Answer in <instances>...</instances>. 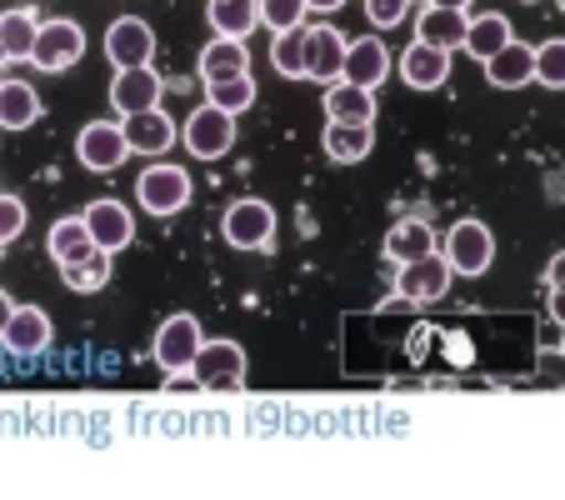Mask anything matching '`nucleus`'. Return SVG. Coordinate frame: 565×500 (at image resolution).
<instances>
[{
  "label": "nucleus",
  "instance_id": "1",
  "mask_svg": "<svg viewBox=\"0 0 565 500\" xmlns=\"http://www.w3.org/2000/svg\"><path fill=\"white\" fill-rule=\"evenodd\" d=\"M446 266L456 270V276H486L495 260V235L486 221H476V215H466V221H456L446 231Z\"/></svg>",
  "mask_w": 565,
  "mask_h": 500
},
{
  "label": "nucleus",
  "instance_id": "2",
  "mask_svg": "<svg viewBox=\"0 0 565 500\" xmlns=\"http://www.w3.org/2000/svg\"><path fill=\"white\" fill-rule=\"evenodd\" d=\"M191 175L181 171V166H171V160H156V166H146L140 171V181H136V201L146 205L150 215H181L185 205H191Z\"/></svg>",
  "mask_w": 565,
  "mask_h": 500
},
{
  "label": "nucleus",
  "instance_id": "3",
  "mask_svg": "<svg viewBox=\"0 0 565 500\" xmlns=\"http://www.w3.org/2000/svg\"><path fill=\"white\" fill-rule=\"evenodd\" d=\"M191 375L201 391L211 395H235L246 385V351L235 341H205L191 361Z\"/></svg>",
  "mask_w": 565,
  "mask_h": 500
},
{
  "label": "nucleus",
  "instance_id": "4",
  "mask_svg": "<svg viewBox=\"0 0 565 500\" xmlns=\"http://www.w3.org/2000/svg\"><path fill=\"white\" fill-rule=\"evenodd\" d=\"M450 280H456V270L446 266L440 251H430V256H416V260H406V266H395V300H406V306L446 300Z\"/></svg>",
  "mask_w": 565,
  "mask_h": 500
},
{
  "label": "nucleus",
  "instance_id": "5",
  "mask_svg": "<svg viewBox=\"0 0 565 500\" xmlns=\"http://www.w3.org/2000/svg\"><path fill=\"white\" fill-rule=\"evenodd\" d=\"M205 345V336H201V320L195 316H171V320H160V330H156V341H150V355H156V365L166 375H181V371H191V361H195V351Z\"/></svg>",
  "mask_w": 565,
  "mask_h": 500
},
{
  "label": "nucleus",
  "instance_id": "6",
  "mask_svg": "<svg viewBox=\"0 0 565 500\" xmlns=\"http://www.w3.org/2000/svg\"><path fill=\"white\" fill-rule=\"evenodd\" d=\"M181 140H185V150H191L195 160H221L225 150L235 146V116L205 100V106L191 110V120L181 126Z\"/></svg>",
  "mask_w": 565,
  "mask_h": 500
},
{
  "label": "nucleus",
  "instance_id": "7",
  "mask_svg": "<svg viewBox=\"0 0 565 500\" xmlns=\"http://www.w3.org/2000/svg\"><path fill=\"white\" fill-rule=\"evenodd\" d=\"M225 231V245L235 251H266L276 241V205L270 201H235L221 221Z\"/></svg>",
  "mask_w": 565,
  "mask_h": 500
},
{
  "label": "nucleus",
  "instance_id": "8",
  "mask_svg": "<svg viewBox=\"0 0 565 500\" xmlns=\"http://www.w3.org/2000/svg\"><path fill=\"white\" fill-rule=\"evenodd\" d=\"M86 55V31L75 21H41V31H35V51H31V61L41 65L45 75H61V71H71L75 61Z\"/></svg>",
  "mask_w": 565,
  "mask_h": 500
},
{
  "label": "nucleus",
  "instance_id": "9",
  "mask_svg": "<svg viewBox=\"0 0 565 500\" xmlns=\"http://www.w3.org/2000/svg\"><path fill=\"white\" fill-rule=\"evenodd\" d=\"M126 130H120V120H90V126H81V136H75V160L86 166V171H116V166H126Z\"/></svg>",
  "mask_w": 565,
  "mask_h": 500
},
{
  "label": "nucleus",
  "instance_id": "10",
  "mask_svg": "<svg viewBox=\"0 0 565 500\" xmlns=\"http://www.w3.org/2000/svg\"><path fill=\"white\" fill-rule=\"evenodd\" d=\"M120 130H126V150L130 156H166V150L181 140V126L160 106L136 110V116H120Z\"/></svg>",
  "mask_w": 565,
  "mask_h": 500
},
{
  "label": "nucleus",
  "instance_id": "11",
  "mask_svg": "<svg viewBox=\"0 0 565 500\" xmlns=\"http://www.w3.org/2000/svg\"><path fill=\"white\" fill-rule=\"evenodd\" d=\"M81 221H86V231H90V245L106 251V256H120V251L136 241V215L120 201H90Z\"/></svg>",
  "mask_w": 565,
  "mask_h": 500
},
{
  "label": "nucleus",
  "instance_id": "12",
  "mask_svg": "<svg viewBox=\"0 0 565 500\" xmlns=\"http://www.w3.org/2000/svg\"><path fill=\"white\" fill-rule=\"evenodd\" d=\"M106 55H110V65H116V71L150 65V55H156V31H150L140 15H120V21L106 31Z\"/></svg>",
  "mask_w": 565,
  "mask_h": 500
},
{
  "label": "nucleus",
  "instance_id": "13",
  "mask_svg": "<svg viewBox=\"0 0 565 500\" xmlns=\"http://www.w3.org/2000/svg\"><path fill=\"white\" fill-rule=\"evenodd\" d=\"M391 75V51H385L381 35H355V41H345V65H341V81H351V86H365L375 91Z\"/></svg>",
  "mask_w": 565,
  "mask_h": 500
},
{
  "label": "nucleus",
  "instance_id": "14",
  "mask_svg": "<svg viewBox=\"0 0 565 500\" xmlns=\"http://www.w3.org/2000/svg\"><path fill=\"white\" fill-rule=\"evenodd\" d=\"M345 35L335 25H306V81H341Z\"/></svg>",
  "mask_w": 565,
  "mask_h": 500
},
{
  "label": "nucleus",
  "instance_id": "15",
  "mask_svg": "<svg viewBox=\"0 0 565 500\" xmlns=\"http://www.w3.org/2000/svg\"><path fill=\"white\" fill-rule=\"evenodd\" d=\"M160 106V75L150 65H130V71H116L110 81V110L116 116H136V110Z\"/></svg>",
  "mask_w": 565,
  "mask_h": 500
},
{
  "label": "nucleus",
  "instance_id": "16",
  "mask_svg": "<svg viewBox=\"0 0 565 500\" xmlns=\"http://www.w3.org/2000/svg\"><path fill=\"white\" fill-rule=\"evenodd\" d=\"M51 316H45L41 306H15L11 310V320H6V330H0V345L6 351H15V355H35V351H45L51 345Z\"/></svg>",
  "mask_w": 565,
  "mask_h": 500
},
{
  "label": "nucleus",
  "instance_id": "17",
  "mask_svg": "<svg viewBox=\"0 0 565 500\" xmlns=\"http://www.w3.org/2000/svg\"><path fill=\"white\" fill-rule=\"evenodd\" d=\"M320 110H326V120H341V126H375V91L351 86V81H331Z\"/></svg>",
  "mask_w": 565,
  "mask_h": 500
},
{
  "label": "nucleus",
  "instance_id": "18",
  "mask_svg": "<svg viewBox=\"0 0 565 500\" xmlns=\"http://www.w3.org/2000/svg\"><path fill=\"white\" fill-rule=\"evenodd\" d=\"M416 41L436 45V51L456 55L460 41H466V11H450V6H426L416 15Z\"/></svg>",
  "mask_w": 565,
  "mask_h": 500
},
{
  "label": "nucleus",
  "instance_id": "19",
  "mask_svg": "<svg viewBox=\"0 0 565 500\" xmlns=\"http://www.w3.org/2000/svg\"><path fill=\"white\" fill-rule=\"evenodd\" d=\"M401 75H406L411 91H440L450 81V55L416 41V45H406V55H401Z\"/></svg>",
  "mask_w": 565,
  "mask_h": 500
},
{
  "label": "nucleus",
  "instance_id": "20",
  "mask_svg": "<svg viewBox=\"0 0 565 500\" xmlns=\"http://www.w3.org/2000/svg\"><path fill=\"white\" fill-rule=\"evenodd\" d=\"M385 260L391 266H406V260H416V256H430L436 251V231H430L420 215H406V221H395L391 231H385Z\"/></svg>",
  "mask_w": 565,
  "mask_h": 500
},
{
  "label": "nucleus",
  "instance_id": "21",
  "mask_svg": "<svg viewBox=\"0 0 565 500\" xmlns=\"http://www.w3.org/2000/svg\"><path fill=\"white\" fill-rule=\"evenodd\" d=\"M201 81L211 86V81H231V75H246L250 71V51L246 41H235V35H215L211 45L201 51Z\"/></svg>",
  "mask_w": 565,
  "mask_h": 500
},
{
  "label": "nucleus",
  "instance_id": "22",
  "mask_svg": "<svg viewBox=\"0 0 565 500\" xmlns=\"http://www.w3.org/2000/svg\"><path fill=\"white\" fill-rule=\"evenodd\" d=\"M505 41H515V25L505 21L501 11H486V15H466V41L460 51H470L476 61H491Z\"/></svg>",
  "mask_w": 565,
  "mask_h": 500
},
{
  "label": "nucleus",
  "instance_id": "23",
  "mask_svg": "<svg viewBox=\"0 0 565 500\" xmlns=\"http://www.w3.org/2000/svg\"><path fill=\"white\" fill-rule=\"evenodd\" d=\"M480 65H486V81H491L495 91H521L525 81H531V45L505 41L491 61H480Z\"/></svg>",
  "mask_w": 565,
  "mask_h": 500
},
{
  "label": "nucleus",
  "instance_id": "24",
  "mask_svg": "<svg viewBox=\"0 0 565 500\" xmlns=\"http://www.w3.org/2000/svg\"><path fill=\"white\" fill-rule=\"evenodd\" d=\"M41 120V96L25 81H0V130H31Z\"/></svg>",
  "mask_w": 565,
  "mask_h": 500
},
{
  "label": "nucleus",
  "instance_id": "25",
  "mask_svg": "<svg viewBox=\"0 0 565 500\" xmlns=\"http://www.w3.org/2000/svg\"><path fill=\"white\" fill-rule=\"evenodd\" d=\"M61 280H65V290H75V296H96V290L110 286V256L90 245L86 256L65 260V266H61Z\"/></svg>",
  "mask_w": 565,
  "mask_h": 500
},
{
  "label": "nucleus",
  "instance_id": "26",
  "mask_svg": "<svg viewBox=\"0 0 565 500\" xmlns=\"http://www.w3.org/2000/svg\"><path fill=\"white\" fill-rule=\"evenodd\" d=\"M205 15H211L215 35H235V41H246V35L260 25V0H211Z\"/></svg>",
  "mask_w": 565,
  "mask_h": 500
},
{
  "label": "nucleus",
  "instance_id": "27",
  "mask_svg": "<svg viewBox=\"0 0 565 500\" xmlns=\"http://www.w3.org/2000/svg\"><path fill=\"white\" fill-rule=\"evenodd\" d=\"M375 150V126H341V120H326V156L355 166Z\"/></svg>",
  "mask_w": 565,
  "mask_h": 500
},
{
  "label": "nucleus",
  "instance_id": "28",
  "mask_svg": "<svg viewBox=\"0 0 565 500\" xmlns=\"http://www.w3.org/2000/svg\"><path fill=\"white\" fill-rule=\"evenodd\" d=\"M35 31H41V15L25 11V6H21V11L0 15V45H6V61H31Z\"/></svg>",
  "mask_w": 565,
  "mask_h": 500
},
{
  "label": "nucleus",
  "instance_id": "29",
  "mask_svg": "<svg viewBox=\"0 0 565 500\" xmlns=\"http://www.w3.org/2000/svg\"><path fill=\"white\" fill-rule=\"evenodd\" d=\"M45 251H51L55 266H65V260H75V256H86V251H90L86 221H81V215H61V221L51 225V235H45Z\"/></svg>",
  "mask_w": 565,
  "mask_h": 500
},
{
  "label": "nucleus",
  "instance_id": "30",
  "mask_svg": "<svg viewBox=\"0 0 565 500\" xmlns=\"http://www.w3.org/2000/svg\"><path fill=\"white\" fill-rule=\"evenodd\" d=\"M270 65H276L286 81H306V21L290 25V31H276V41H270Z\"/></svg>",
  "mask_w": 565,
  "mask_h": 500
},
{
  "label": "nucleus",
  "instance_id": "31",
  "mask_svg": "<svg viewBox=\"0 0 565 500\" xmlns=\"http://www.w3.org/2000/svg\"><path fill=\"white\" fill-rule=\"evenodd\" d=\"M531 81H541L545 91H565V41H541L531 45Z\"/></svg>",
  "mask_w": 565,
  "mask_h": 500
},
{
  "label": "nucleus",
  "instance_id": "32",
  "mask_svg": "<svg viewBox=\"0 0 565 500\" xmlns=\"http://www.w3.org/2000/svg\"><path fill=\"white\" fill-rule=\"evenodd\" d=\"M205 100L221 106V110H231V116H241V110L256 106V81H250V71L231 75V81H211V86H205Z\"/></svg>",
  "mask_w": 565,
  "mask_h": 500
},
{
  "label": "nucleus",
  "instance_id": "33",
  "mask_svg": "<svg viewBox=\"0 0 565 500\" xmlns=\"http://www.w3.org/2000/svg\"><path fill=\"white\" fill-rule=\"evenodd\" d=\"M306 21V0H260V25L270 31H290Z\"/></svg>",
  "mask_w": 565,
  "mask_h": 500
},
{
  "label": "nucleus",
  "instance_id": "34",
  "mask_svg": "<svg viewBox=\"0 0 565 500\" xmlns=\"http://www.w3.org/2000/svg\"><path fill=\"white\" fill-rule=\"evenodd\" d=\"M25 231V201L21 195H0V251Z\"/></svg>",
  "mask_w": 565,
  "mask_h": 500
},
{
  "label": "nucleus",
  "instance_id": "35",
  "mask_svg": "<svg viewBox=\"0 0 565 500\" xmlns=\"http://www.w3.org/2000/svg\"><path fill=\"white\" fill-rule=\"evenodd\" d=\"M365 15H371V25L391 31V25H401L411 15V0H365Z\"/></svg>",
  "mask_w": 565,
  "mask_h": 500
},
{
  "label": "nucleus",
  "instance_id": "36",
  "mask_svg": "<svg viewBox=\"0 0 565 500\" xmlns=\"http://www.w3.org/2000/svg\"><path fill=\"white\" fill-rule=\"evenodd\" d=\"M561 345V330H555V320H545L541 326V351H555Z\"/></svg>",
  "mask_w": 565,
  "mask_h": 500
},
{
  "label": "nucleus",
  "instance_id": "37",
  "mask_svg": "<svg viewBox=\"0 0 565 500\" xmlns=\"http://www.w3.org/2000/svg\"><path fill=\"white\" fill-rule=\"evenodd\" d=\"M345 0H306V11H320V15H331V11H341Z\"/></svg>",
  "mask_w": 565,
  "mask_h": 500
},
{
  "label": "nucleus",
  "instance_id": "38",
  "mask_svg": "<svg viewBox=\"0 0 565 500\" xmlns=\"http://www.w3.org/2000/svg\"><path fill=\"white\" fill-rule=\"evenodd\" d=\"M11 310H15V300L0 290V330H6V320H11Z\"/></svg>",
  "mask_w": 565,
  "mask_h": 500
},
{
  "label": "nucleus",
  "instance_id": "39",
  "mask_svg": "<svg viewBox=\"0 0 565 500\" xmlns=\"http://www.w3.org/2000/svg\"><path fill=\"white\" fill-rule=\"evenodd\" d=\"M426 6H450V11H470V0H426Z\"/></svg>",
  "mask_w": 565,
  "mask_h": 500
},
{
  "label": "nucleus",
  "instance_id": "40",
  "mask_svg": "<svg viewBox=\"0 0 565 500\" xmlns=\"http://www.w3.org/2000/svg\"><path fill=\"white\" fill-rule=\"evenodd\" d=\"M0 65H6V45H0Z\"/></svg>",
  "mask_w": 565,
  "mask_h": 500
},
{
  "label": "nucleus",
  "instance_id": "41",
  "mask_svg": "<svg viewBox=\"0 0 565 500\" xmlns=\"http://www.w3.org/2000/svg\"><path fill=\"white\" fill-rule=\"evenodd\" d=\"M525 6H531V0H525Z\"/></svg>",
  "mask_w": 565,
  "mask_h": 500
}]
</instances>
